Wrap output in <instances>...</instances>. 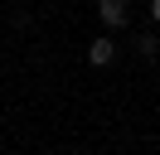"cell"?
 <instances>
[{
	"instance_id": "6da1fadb",
	"label": "cell",
	"mask_w": 160,
	"mask_h": 155,
	"mask_svg": "<svg viewBox=\"0 0 160 155\" xmlns=\"http://www.w3.org/2000/svg\"><path fill=\"white\" fill-rule=\"evenodd\" d=\"M97 15H102L107 29H121V24L131 19V10H126V0H97Z\"/></svg>"
},
{
	"instance_id": "7a4b0ae2",
	"label": "cell",
	"mask_w": 160,
	"mask_h": 155,
	"mask_svg": "<svg viewBox=\"0 0 160 155\" xmlns=\"http://www.w3.org/2000/svg\"><path fill=\"white\" fill-rule=\"evenodd\" d=\"M112 58H117V44H112L107 34H102V39H92V48H88V63H92V68H107Z\"/></svg>"
},
{
	"instance_id": "3957f363",
	"label": "cell",
	"mask_w": 160,
	"mask_h": 155,
	"mask_svg": "<svg viewBox=\"0 0 160 155\" xmlns=\"http://www.w3.org/2000/svg\"><path fill=\"white\" fill-rule=\"evenodd\" d=\"M150 15H155V19H160V0H150Z\"/></svg>"
}]
</instances>
